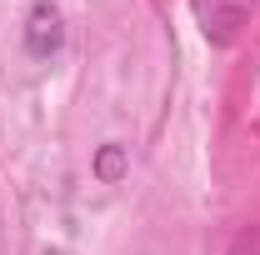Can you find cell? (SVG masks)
<instances>
[{"mask_svg": "<svg viewBox=\"0 0 260 255\" xmlns=\"http://www.w3.org/2000/svg\"><path fill=\"white\" fill-rule=\"evenodd\" d=\"M65 40V20L60 10L50 5V0H40V5H30V15H25V50H30L35 60H45V55H55Z\"/></svg>", "mask_w": 260, "mask_h": 255, "instance_id": "1", "label": "cell"}, {"mask_svg": "<svg viewBox=\"0 0 260 255\" xmlns=\"http://www.w3.org/2000/svg\"><path fill=\"white\" fill-rule=\"evenodd\" d=\"M245 10H250V0H200L205 35H210L215 45H230L235 30H240V20H245Z\"/></svg>", "mask_w": 260, "mask_h": 255, "instance_id": "2", "label": "cell"}, {"mask_svg": "<svg viewBox=\"0 0 260 255\" xmlns=\"http://www.w3.org/2000/svg\"><path fill=\"white\" fill-rule=\"evenodd\" d=\"M95 170H100V180H115V175L125 170V150H120V145H105L100 160H95Z\"/></svg>", "mask_w": 260, "mask_h": 255, "instance_id": "3", "label": "cell"}, {"mask_svg": "<svg viewBox=\"0 0 260 255\" xmlns=\"http://www.w3.org/2000/svg\"><path fill=\"white\" fill-rule=\"evenodd\" d=\"M50 255H60V250H50Z\"/></svg>", "mask_w": 260, "mask_h": 255, "instance_id": "4", "label": "cell"}]
</instances>
